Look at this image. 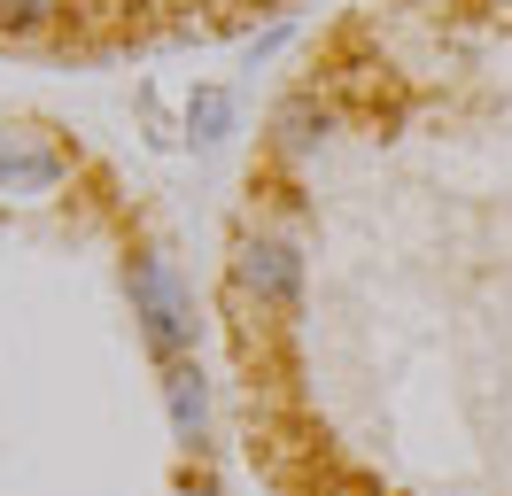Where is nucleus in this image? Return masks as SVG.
<instances>
[{"mask_svg": "<svg viewBox=\"0 0 512 496\" xmlns=\"http://www.w3.org/2000/svg\"><path fill=\"white\" fill-rule=\"evenodd\" d=\"M225 295L241 310H264V318H288L303 303V248L272 225V217H249L233 233V256H225Z\"/></svg>", "mask_w": 512, "mask_h": 496, "instance_id": "obj_1", "label": "nucleus"}, {"mask_svg": "<svg viewBox=\"0 0 512 496\" xmlns=\"http://www.w3.org/2000/svg\"><path fill=\"white\" fill-rule=\"evenodd\" d=\"M125 287H132V318H140L148 349H156L163 365H187V349H194V295H187V279L171 272V256L132 248Z\"/></svg>", "mask_w": 512, "mask_h": 496, "instance_id": "obj_2", "label": "nucleus"}, {"mask_svg": "<svg viewBox=\"0 0 512 496\" xmlns=\"http://www.w3.org/2000/svg\"><path fill=\"white\" fill-rule=\"evenodd\" d=\"M350 124V101L334 86H295V93H280V109H272V124H264V155L288 171V163H311V155H326L334 148V132Z\"/></svg>", "mask_w": 512, "mask_h": 496, "instance_id": "obj_3", "label": "nucleus"}, {"mask_svg": "<svg viewBox=\"0 0 512 496\" xmlns=\"http://www.w3.org/2000/svg\"><path fill=\"white\" fill-rule=\"evenodd\" d=\"M70 179V155L39 132V124H8L0 132V202H32V194H55Z\"/></svg>", "mask_w": 512, "mask_h": 496, "instance_id": "obj_4", "label": "nucleus"}, {"mask_svg": "<svg viewBox=\"0 0 512 496\" xmlns=\"http://www.w3.org/2000/svg\"><path fill=\"white\" fill-rule=\"evenodd\" d=\"M163 411H171V434L187 442V450H202L210 442V380L187 365H163Z\"/></svg>", "mask_w": 512, "mask_h": 496, "instance_id": "obj_5", "label": "nucleus"}, {"mask_svg": "<svg viewBox=\"0 0 512 496\" xmlns=\"http://www.w3.org/2000/svg\"><path fill=\"white\" fill-rule=\"evenodd\" d=\"M70 16V0H0V39H39Z\"/></svg>", "mask_w": 512, "mask_h": 496, "instance_id": "obj_6", "label": "nucleus"}, {"mask_svg": "<svg viewBox=\"0 0 512 496\" xmlns=\"http://www.w3.org/2000/svg\"><path fill=\"white\" fill-rule=\"evenodd\" d=\"M225 124H233V93H225V86H194L187 132H194V140H225Z\"/></svg>", "mask_w": 512, "mask_h": 496, "instance_id": "obj_7", "label": "nucleus"}, {"mask_svg": "<svg viewBox=\"0 0 512 496\" xmlns=\"http://www.w3.org/2000/svg\"><path fill=\"white\" fill-rule=\"evenodd\" d=\"M179 496H210V481H202V489H179Z\"/></svg>", "mask_w": 512, "mask_h": 496, "instance_id": "obj_8", "label": "nucleus"}, {"mask_svg": "<svg viewBox=\"0 0 512 496\" xmlns=\"http://www.w3.org/2000/svg\"><path fill=\"white\" fill-rule=\"evenodd\" d=\"M481 8H512V0H481Z\"/></svg>", "mask_w": 512, "mask_h": 496, "instance_id": "obj_9", "label": "nucleus"}]
</instances>
